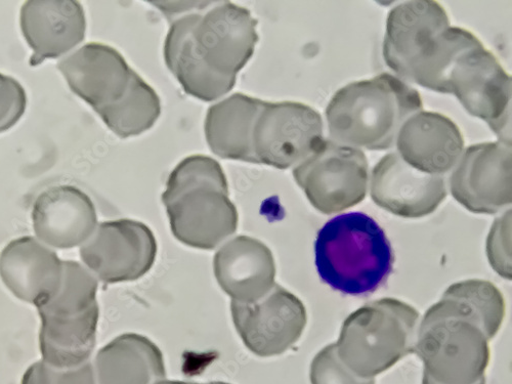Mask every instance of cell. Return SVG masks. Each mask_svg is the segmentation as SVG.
I'll return each instance as SVG.
<instances>
[{
  "label": "cell",
  "instance_id": "obj_13",
  "mask_svg": "<svg viewBox=\"0 0 512 384\" xmlns=\"http://www.w3.org/2000/svg\"><path fill=\"white\" fill-rule=\"evenodd\" d=\"M157 241L151 229L133 220L104 222L80 247V258L106 284L136 281L153 267Z\"/></svg>",
  "mask_w": 512,
  "mask_h": 384
},
{
  "label": "cell",
  "instance_id": "obj_3",
  "mask_svg": "<svg viewBox=\"0 0 512 384\" xmlns=\"http://www.w3.org/2000/svg\"><path fill=\"white\" fill-rule=\"evenodd\" d=\"M71 91L119 138L150 130L160 116L156 92L115 49L91 42L58 64Z\"/></svg>",
  "mask_w": 512,
  "mask_h": 384
},
{
  "label": "cell",
  "instance_id": "obj_23",
  "mask_svg": "<svg viewBox=\"0 0 512 384\" xmlns=\"http://www.w3.org/2000/svg\"><path fill=\"white\" fill-rule=\"evenodd\" d=\"M94 368L99 384H155L166 376L159 348L136 333L113 339L98 353Z\"/></svg>",
  "mask_w": 512,
  "mask_h": 384
},
{
  "label": "cell",
  "instance_id": "obj_5",
  "mask_svg": "<svg viewBox=\"0 0 512 384\" xmlns=\"http://www.w3.org/2000/svg\"><path fill=\"white\" fill-rule=\"evenodd\" d=\"M170 228L183 244L203 250L217 248L238 227V211L220 163L194 155L170 174L162 194Z\"/></svg>",
  "mask_w": 512,
  "mask_h": 384
},
{
  "label": "cell",
  "instance_id": "obj_25",
  "mask_svg": "<svg viewBox=\"0 0 512 384\" xmlns=\"http://www.w3.org/2000/svg\"><path fill=\"white\" fill-rule=\"evenodd\" d=\"M94 366L88 362L72 369H58L44 361L31 365L21 384H97Z\"/></svg>",
  "mask_w": 512,
  "mask_h": 384
},
{
  "label": "cell",
  "instance_id": "obj_6",
  "mask_svg": "<svg viewBox=\"0 0 512 384\" xmlns=\"http://www.w3.org/2000/svg\"><path fill=\"white\" fill-rule=\"evenodd\" d=\"M422 109L415 89L382 73L340 89L327 106L326 118L333 142L383 151L393 148L403 123Z\"/></svg>",
  "mask_w": 512,
  "mask_h": 384
},
{
  "label": "cell",
  "instance_id": "obj_28",
  "mask_svg": "<svg viewBox=\"0 0 512 384\" xmlns=\"http://www.w3.org/2000/svg\"><path fill=\"white\" fill-rule=\"evenodd\" d=\"M155 384H230L227 382H221V381H215V382H208V383H196V382H186V381H178V380H160L156 382Z\"/></svg>",
  "mask_w": 512,
  "mask_h": 384
},
{
  "label": "cell",
  "instance_id": "obj_9",
  "mask_svg": "<svg viewBox=\"0 0 512 384\" xmlns=\"http://www.w3.org/2000/svg\"><path fill=\"white\" fill-rule=\"evenodd\" d=\"M418 321L419 313L396 298L371 302L341 327L338 358L357 376L374 378L414 352Z\"/></svg>",
  "mask_w": 512,
  "mask_h": 384
},
{
  "label": "cell",
  "instance_id": "obj_22",
  "mask_svg": "<svg viewBox=\"0 0 512 384\" xmlns=\"http://www.w3.org/2000/svg\"><path fill=\"white\" fill-rule=\"evenodd\" d=\"M264 103L235 94L211 106L205 119V136L211 152L223 159L255 163L253 130Z\"/></svg>",
  "mask_w": 512,
  "mask_h": 384
},
{
  "label": "cell",
  "instance_id": "obj_4",
  "mask_svg": "<svg viewBox=\"0 0 512 384\" xmlns=\"http://www.w3.org/2000/svg\"><path fill=\"white\" fill-rule=\"evenodd\" d=\"M489 343L484 319L451 285L425 313L413 353L438 384H476L490 363Z\"/></svg>",
  "mask_w": 512,
  "mask_h": 384
},
{
  "label": "cell",
  "instance_id": "obj_16",
  "mask_svg": "<svg viewBox=\"0 0 512 384\" xmlns=\"http://www.w3.org/2000/svg\"><path fill=\"white\" fill-rule=\"evenodd\" d=\"M370 195L395 216L419 219L437 210L447 197V187L443 176L420 173L398 153H390L372 170Z\"/></svg>",
  "mask_w": 512,
  "mask_h": 384
},
{
  "label": "cell",
  "instance_id": "obj_29",
  "mask_svg": "<svg viewBox=\"0 0 512 384\" xmlns=\"http://www.w3.org/2000/svg\"><path fill=\"white\" fill-rule=\"evenodd\" d=\"M422 384H438L434 380H432L428 375L423 374ZM476 384H486V379H482Z\"/></svg>",
  "mask_w": 512,
  "mask_h": 384
},
{
  "label": "cell",
  "instance_id": "obj_27",
  "mask_svg": "<svg viewBox=\"0 0 512 384\" xmlns=\"http://www.w3.org/2000/svg\"><path fill=\"white\" fill-rule=\"evenodd\" d=\"M27 97L22 85L0 73V134L10 130L25 113Z\"/></svg>",
  "mask_w": 512,
  "mask_h": 384
},
{
  "label": "cell",
  "instance_id": "obj_11",
  "mask_svg": "<svg viewBox=\"0 0 512 384\" xmlns=\"http://www.w3.org/2000/svg\"><path fill=\"white\" fill-rule=\"evenodd\" d=\"M454 95L472 116L484 120L499 141L511 145V76L484 46L462 54L447 79Z\"/></svg>",
  "mask_w": 512,
  "mask_h": 384
},
{
  "label": "cell",
  "instance_id": "obj_26",
  "mask_svg": "<svg viewBox=\"0 0 512 384\" xmlns=\"http://www.w3.org/2000/svg\"><path fill=\"white\" fill-rule=\"evenodd\" d=\"M511 211L495 221L487 241L491 267L503 278L511 280Z\"/></svg>",
  "mask_w": 512,
  "mask_h": 384
},
{
  "label": "cell",
  "instance_id": "obj_20",
  "mask_svg": "<svg viewBox=\"0 0 512 384\" xmlns=\"http://www.w3.org/2000/svg\"><path fill=\"white\" fill-rule=\"evenodd\" d=\"M396 145L401 158L418 172L443 176L460 159L464 140L459 127L447 116L419 111L403 123Z\"/></svg>",
  "mask_w": 512,
  "mask_h": 384
},
{
  "label": "cell",
  "instance_id": "obj_2",
  "mask_svg": "<svg viewBox=\"0 0 512 384\" xmlns=\"http://www.w3.org/2000/svg\"><path fill=\"white\" fill-rule=\"evenodd\" d=\"M482 46L471 31L451 27L439 3L413 0L390 12L383 59L403 81L447 94V79L455 61Z\"/></svg>",
  "mask_w": 512,
  "mask_h": 384
},
{
  "label": "cell",
  "instance_id": "obj_7",
  "mask_svg": "<svg viewBox=\"0 0 512 384\" xmlns=\"http://www.w3.org/2000/svg\"><path fill=\"white\" fill-rule=\"evenodd\" d=\"M315 258L322 281L353 296L377 291L389 279L395 262L386 233L362 212L330 220L318 233Z\"/></svg>",
  "mask_w": 512,
  "mask_h": 384
},
{
  "label": "cell",
  "instance_id": "obj_1",
  "mask_svg": "<svg viewBox=\"0 0 512 384\" xmlns=\"http://www.w3.org/2000/svg\"><path fill=\"white\" fill-rule=\"evenodd\" d=\"M258 20L233 3L174 20L164 44L167 67L184 91L201 101L222 98L251 59L259 35Z\"/></svg>",
  "mask_w": 512,
  "mask_h": 384
},
{
  "label": "cell",
  "instance_id": "obj_24",
  "mask_svg": "<svg viewBox=\"0 0 512 384\" xmlns=\"http://www.w3.org/2000/svg\"><path fill=\"white\" fill-rule=\"evenodd\" d=\"M312 384H375L374 378H362L353 373L338 358L335 344L325 347L311 364Z\"/></svg>",
  "mask_w": 512,
  "mask_h": 384
},
{
  "label": "cell",
  "instance_id": "obj_8",
  "mask_svg": "<svg viewBox=\"0 0 512 384\" xmlns=\"http://www.w3.org/2000/svg\"><path fill=\"white\" fill-rule=\"evenodd\" d=\"M98 279L77 262H64L58 293L38 306L42 361L58 369L88 363L96 347L100 309Z\"/></svg>",
  "mask_w": 512,
  "mask_h": 384
},
{
  "label": "cell",
  "instance_id": "obj_12",
  "mask_svg": "<svg viewBox=\"0 0 512 384\" xmlns=\"http://www.w3.org/2000/svg\"><path fill=\"white\" fill-rule=\"evenodd\" d=\"M323 141V120L312 107L265 102L253 130L255 164L290 168L305 161Z\"/></svg>",
  "mask_w": 512,
  "mask_h": 384
},
{
  "label": "cell",
  "instance_id": "obj_10",
  "mask_svg": "<svg viewBox=\"0 0 512 384\" xmlns=\"http://www.w3.org/2000/svg\"><path fill=\"white\" fill-rule=\"evenodd\" d=\"M293 177L311 204L329 216L365 199L368 160L360 149L324 140L311 156L293 169Z\"/></svg>",
  "mask_w": 512,
  "mask_h": 384
},
{
  "label": "cell",
  "instance_id": "obj_19",
  "mask_svg": "<svg viewBox=\"0 0 512 384\" xmlns=\"http://www.w3.org/2000/svg\"><path fill=\"white\" fill-rule=\"evenodd\" d=\"M20 25L33 51L32 67L70 52L87 30L84 11L75 0H29L21 9Z\"/></svg>",
  "mask_w": 512,
  "mask_h": 384
},
{
  "label": "cell",
  "instance_id": "obj_14",
  "mask_svg": "<svg viewBox=\"0 0 512 384\" xmlns=\"http://www.w3.org/2000/svg\"><path fill=\"white\" fill-rule=\"evenodd\" d=\"M231 312L246 348L263 358L288 351L301 338L308 320L300 298L278 284L258 302L232 301Z\"/></svg>",
  "mask_w": 512,
  "mask_h": 384
},
{
  "label": "cell",
  "instance_id": "obj_18",
  "mask_svg": "<svg viewBox=\"0 0 512 384\" xmlns=\"http://www.w3.org/2000/svg\"><path fill=\"white\" fill-rule=\"evenodd\" d=\"M63 277L64 262L33 237L15 239L0 253V278L19 300L36 308L58 293Z\"/></svg>",
  "mask_w": 512,
  "mask_h": 384
},
{
  "label": "cell",
  "instance_id": "obj_21",
  "mask_svg": "<svg viewBox=\"0 0 512 384\" xmlns=\"http://www.w3.org/2000/svg\"><path fill=\"white\" fill-rule=\"evenodd\" d=\"M213 269L221 288L233 302L252 304L275 286L276 265L272 251L258 239L238 236L216 253Z\"/></svg>",
  "mask_w": 512,
  "mask_h": 384
},
{
  "label": "cell",
  "instance_id": "obj_17",
  "mask_svg": "<svg viewBox=\"0 0 512 384\" xmlns=\"http://www.w3.org/2000/svg\"><path fill=\"white\" fill-rule=\"evenodd\" d=\"M32 224L37 239L49 247L81 246L98 226L91 198L76 187L62 185L42 192L34 202Z\"/></svg>",
  "mask_w": 512,
  "mask_h": 384
},
{
  "label": "cell",
  "instance_id": "obj_15",
  "mask_svg": "<svg viewBox=\"0 0 512 384\" xmlns=\"http://www.w3.org/2000/svg\"><path fill=\"white\" fill-rule=\"evenodd\" d=\"M454 199L477 215H496L511 204V145L469 146L449 179Z\"/></svg>",
  "mask_w": 512,
  "mask_h": 384
}]
</instances>
